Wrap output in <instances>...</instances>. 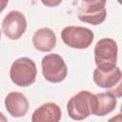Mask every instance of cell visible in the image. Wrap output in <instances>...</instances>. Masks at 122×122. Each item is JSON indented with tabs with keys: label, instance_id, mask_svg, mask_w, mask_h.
<instances>
[{
	"label": "cell",
	"instance_id": "cell-14",
	"mask_svg": "<svg viewBox=\"0 0 122 122\" xmlns=\"http://www.w3.org/2000/svg\"><path fill=\"white\" fill-rule=\"evenodd\" d=\"M62 1L63 0H41L43 5H45L46 7H50V8L59 6L62 3Z\"/></svg>",
	"mask_w": 122,
	"mask_h": 122
},
{
	"label": "cell",
	"instance_id": "cell-17",
	"mask_svg": "<svg viewBox=\"0 0 122 122\" xmlns=\"http://www.w3.org/2000/svg\"><path fill=\"white\" fill-rule=\"evenodd\" d=\"M0 38H1V30H0Z\"/></svg>",
	"mask_w": 122,
	"mask_h": 122
},
{
	"label": "cell",
	"instance_id": "cell-5",
	"mask_svg": "<svg viewBox=\"0 0 122 122\" xmlns=\"http://www.w3.org/2000/svg\"><path fill=\"white\" fill-rule=\"evenodd\" d=\"M44 78L51 83L62 82L68 74V68L64 59L55 53L45 55L41 61Z\"/></svg>",
	"mask_w": 122,
	"mask_h": 122
},
{
	"label": "cell",
	"instance_id": "cell-8",
	"mask_svg": "<svg viewBox=\"0 0 122 122\" xmlns=\"http://www.w3.org/2000/svg\"><path fill=\"white\" fill-rule=\"evenodd\" d=\"M117 104V97L111 92L96 93L93 96L92 114L104 116L112 112Z\"/></svg>",
	"mask_w": 122,
	"mask_h": 122
},
{
	"label": "cell",
	"instance_id": "cell-15",
	"mask_svg": "<svg viewBox=\"0 0 122 122\" xmlns=\"http://www.w3.org/2000/svg\"><path fill=\"white\" fill-rule=\"evenodd\" d=\"M8 3H9V0H0V13L6 9Z\"/></svg>",
	"mask_w": 122,
	"mask_h": 122
},
{
	"label": "cell",
	"instance_id": "cell-7",
	"mask_svg": "<svg viewBox=\"0 0 122 122\" xmlns=\"http://www.w3.org/2000/svg\"><path fill=\"white\" fill-rule=\"evenodd\" d=\"M27 29V20L25 15L19 10L10 11L2 21V30L4 34L11 40L19 39Z\"/></svg>",
	"mask_w": 122,
	"mask_h": 122
},
{
	"label": "cell",
	"instance_id": "cell-11",
	"mask_svg": "<svg viewBox=\"0 0 122 122\" xmlns=\"http://www.w3.org/2000/svg\"><path fill=\"white\" fill-rule=\"evenodd\" d=\"M33 47L43 52H49L56 45V35L50 28H41L37 30L32 36Z\"/></svg>",
	"mask_w": 122,
	"mask_h": 122
},
{
	"label": "cell",
	"instance_id": "cell-2",
	"mask_svg": "<svg viewBox=\"0 0 122 122\" xmlns=\"http://www.w3.org/2000/svg\"><path fill=\"white\" fill-rule=\"evenodd\" d=\"M94 62L98 69H112L116 66L118 47L112 38H102L94 46Z\"/></svg>",
	"mask_w": 122,
	"mask_h": 122
},
{
	"label": "cell",
	"instance_id": "cell-12",
	"mask_svg": "<svg viewBox=\"0 0 122 122\" xmlns=\"http://www.w3.org/2000/svg\"><path fill=\"white\" fill-rule=\"evenodd\" d=\"M107 16L105 7H89L81 4L77 10V17L80 21L91 25H99Z\"/></svg>",
	"mask_w": 122,
	"mask_h": 122
},
{
	"label": "cell",
	"instance_id": "cell-4",
	"mask_svg": "<svg viewBox=\"0 0 122 122\" xmlns=\"http://www.w3.org/2000/svg\"><path fill=\"white\" fill-rule=\"evenodd\" d=\"M92 92L88 91H80L71 96L67 103V112L69 116L73 120H83L92 114L93 102Z\"/></svg>",
	"mask_w": 122,
	"mask_h": 122
},
{
	"label": "cell",
	"instance_id": "cell-9",
	"mask_svg": "<svg viewBox=\"0 0 122 122\" xmlns=\"http://www.w3.org/2000/svg\"><path fill=\"white\" fill-rule=\"evenodd\" d=\"M29 101L27 97L18 92L8 93L5 98V107L7 112L12 117H22L29 111Z\"/></svg>",
	"mask_w": 122,
	"mask_h": 122
},
{
	"label": "cell",
	"instance_id": "cell-1",
	"mask_svg": "<svg viewBox=\"0 0 122 122\" xmlns=\"http://www.w3.org/2000/svg\"><path fill=\"white\" fill-rule=\"evenodd\" d=\"M37 69L35 63L29 57L16 59L10 67V77L19 87H29L35 82Z\"/></svg>",
	"mask_w": 122,
	"mask_h": 122
},
{
	"label": "cell",
	"instance_id": "cell-16",
	"mask_svg": "<svg viewBox=\"0 0 122 122\" xmlns=\"http://www.w3.org/2000/svg\"><path fill=\"white\" fill-rule=\"evenodd\" d=\"M8 119H7V117L2 113V112H0V121H4V122H6Z\"/></svg>",
	"mask_w": 122,
	"mask_h": 122
},
{
	"label": "cell",
	"instance_id": "cell-13",
	"mask_svg": "<svg viewBox=\"0 0 122 122\" xmlns=\"http://www.w3.org/2000/svg\"><path fill=\"white\" fill-rule=\"evenodd\" d=\"M107 0H82V4L90 7H105Z\"/></svg>",
	"mask_w": 122,
	"mask_h": 122
},
{
	"label": "cell",
	"instance_id": "cell-10",
	"mask_svg": "<svg viewBox=\"0 0 122 122\" xmlns=\"http://www.w3.org/2000/svg\"><path fill=\"white\" fill-rule=\"evenodd\" d=\"M62 112L60 107L53 103L48 102L38 107L32 113V122H58L61 119Z\"/></svg>",
	"mask_w": 122,
	"mask_h": 122
},
{
	"label": "cell",
	"instance_id": "cell-6",
	"mask_svg": "<svg viewBox=\"0 0 122 122\" xmlns=\"http://www.w3.org/2000/svg\"><path fill=\"white\" fill-rule=\"evenodd\" d=\"M121 71L117 66L109 70L96 68L92 74L96 86L107 89L108 92H112L116 97L121 96Z\"/></svg>",
	"mask_w": 122,
	"mask_h": 122
},
{
	"label": "cell",
	"instance_id": "cell-3",
	"mask_svg": "<svg viewBox=\"0 0 122 122\" xmlns=\"http://www.w3.org/2000/svg\"><path fill=\"white\" fill-rule=\"evenodd\" d=\"M94 33L88 28L79 26H68L61 30L62 41L72 49L84 50L91 46Z\"/></svg>",
	"mask_w": 122,
	"mask_h": 122
}]
</instances>
